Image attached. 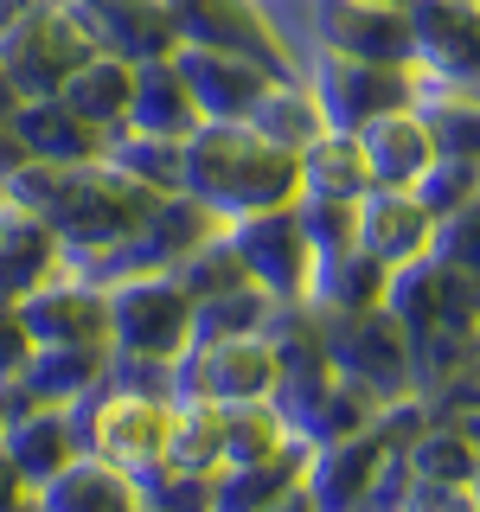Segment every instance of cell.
Returning <instances> with one entry per match:
<instances>
[{"label":"cell","instance_id":"e0dca14e","mask_svg":"<svg viewBox=\"0 0 480 512\" xmlns=\"http://www.w3.org/2000/svg\"><path fill=\"white\" fill-rule=\"evenodd\" d=\"M436 218L423 212L410 186H365L359 192V250L378 256L384 269H404L416 256H429Z\"/></svg>","mask_w":480,"mask_h":512},{"label":"cell","instance_id":"9a60e30c","mask_svg":"<svg viewBox=\"0 0 480 512\" xmlns=\"http://www.w3.org/2000/svg\"><path fill=\"white\" fill-rule=\"evenodd\" d=\"M391 448H404V442H391V429H384L378 416L365 429H352V436H333V442L308 448L301 500H314V506H365V487H372L378 461L391 455Z\"/></svg>","mask_w":480,"mask_h":512},{"label":"cell","instance_id":"6da1fadb","mask_svg":"<svg viewBox=\"0 0 480 512\" xmlns=\"http://www.w3.org/2000/svg\"><path fill=\"white\" fill-rule=\"evenodd\" d=\"M0 199L39 212L58 231L64 263H71V256L116 244L128 224L154 205V192L96 154V160H20L7 173V186H0Z\"/></svg>","mask_w":480,"mask_h":512},{"label":"cell","instance_id":"30bf717a","mask_svg":"<svg viewBox=\"0 0 480 512\" xmlns=\"http://www.w3.org/2000/svg\"><path fill=\"white\" fill-rule=\"evenodd\" d=\"M410 64L448 90H480V0H404Z\"/></svg>","mask_w":480,"mask_h":512},{"label":"cell","instance_id":"5bb4252c","mask_svg":"<svg viewBox=\"0 0 480 512\" xmlns=\"http://www.w3.org/2000/svg\"><path fill=\"white\" fill-rule=\"evenodd\" d=\"M32 346H109V295L71 269H58L52 282H39L20 295Z\"/></svg>","mask_w":480,"mask_h":512},{"label":"cell","instance_id":"4fadbf2b","mask_svg":"<svg viewBox=\"0 0 480 512\" xmlns=\"http://www.w3.org/2000/svg\"><path fill=\"white\" fill-rule=\"evenodd\" d=\"M173 64H180V77H186V90H192V103H199L205 122H244L256 90H263L269 77H282V71H269V64L250 58V52H231V45H192V39L173 45Z\"/></svg>","mask_w":480,"mask_h":512},{"label":"cell","instance_id":"d6986e66","mask_svg":"<svg viewBox=\"0 0 480 512\" xmlns=\"http://www.w3.org/2000/svg\"><path fill=\"white\" fill-rule=\"evenodd\" d=\"M352 135H359V154H365L372 186H416V173H423L429 154H436L429 122L416 116V103L384 109V116H372L365 128H352Z\"/></svg>","mask_w":480,"mask_h":512},{"label":"cell","instance_id":"d590c367","mask_svg":"<svg viewBox=\"0 0 480 512\" xmlns=\"http://www.w3.org/2000/svg\"><path fill=\"white\" fill-rule=\"evenodd\" d=\"M39 7H45V0H0V39H13V32H20Z\"/></svg>","mask_w":480,"mask_h":512},{"label":"cell","instance_id":"d4e9b609","mask_svg":"<svg viewBox=\"0 0 480 512\" xmlns=\"http://www.w3.org/2000/svg\"><path fill=\"white\" fill-rule=\"evenodd\" d=\"M109 372V346H32L26 372H20V391L32 404H84V397L103 384Z\"/></svg>","mask_w":480,"mask_h":512},{"label":"cell","instance_id":"277c9868","mask_svg":"<svg viewBox=\"0 0 480 512\" xmlns=\"http://www.w3.org/2000/svg\"><path fill=\"white\" fill-rule=\"evenodd\" d=\"M320 314V308H314ZM320 340H327V365L333 378L372 391L378 404H397V397L416 391V352L410 333L391 308H340V314H320Z\"/></svg>","mask_w":480,"mask_h":512},{"label":"cell","instance_id":"4316f807","mask_svg":"<svg viewBox=\"0 0 480 512\" xmlns=\"http://www.w3.org/2000/svg\"><path fill=\"white\" fill-rule=\"evenodd\" d=\"M244 122L256 128V135H269L276 148H288V154H301L320 128H327V116H320V103L308 90V77H269V84L256 90V103L244 109Z\"/></svg>","mask_w":480,"mask_h":512},{"label":"cell","instance_id":"7402d4cb","mask_svg":"<svg viewBox=\"0 0 480 512\" xmlns=\"http://www.w3.org/2000/svg\"><path fill=\"white\" fill-rule=\"evenodd\" d=\"M128 96H135V64L116 58V52H90L58 84V103L71 109V116H84L96 135H109V128L128 122Z\"/></svg>","mask_w":480,"mask_h":512},{"label":"cell","instance_id":"9c48e42d","mask_svg":"<svg viewBox=\"0 0 480 512\" xmlns=\"http://www.w3.org/2000/svg\"><path fill=\"white\" fill-rule=\"evenodd\" d=\"M224 244L237 250V263H244V276L256 288H269L276 301H308L314 250H308V237H301L295 205H263V212L224 218Z\"/></svg>","mask_w":480,"mask_h":512},{"label":"cell","instance_id":"ab89813d","mask_svg":"<svg viewBox=\"0 0 480 512\" xmlns=\"http://www.w3.org/2000/svg\"><path fill=\"white\" fill-rule=\"evenodd\" d=\"M45 7H64V0H45Z\"/></svg>","mask_w":480,"mask_h":512},{"label":"cell","instance_id":"cb8c5ba5","mask_svg":"<svg viewBox=\"0 0 480 512\" xmlns=\"http://www.w3.org/2000/svg\"><path fill=\"white\" fill-rule=\"evenodd\" d=\"M7 128L20 135L26 160H96L103 154V135H96L84 116H71L58 96H20V109L7 116Z\"/></svg>","mask_w":480,"mask_h":512},{"label":"cell","instance_id":"ffe728a7","mask_svg":"<svg viewBox=\"0 0 480 512\" xmlns=\"http://www.w3.org/2000/svg\"><path fill=\"white\" fill-rule=\"evenodd\" d=\"M308 448L301 436H288L276 455L263 461H237V468H218L212 474V506L224 512H250V506H282V500H301V474H308Z\"/></svg>","mask_w":480,"mask_h":512},{"label":"cell","instance_id":"74e56055","mask_svg":"<svg viewBox=\"0 0 480 512\" xmlns=\"http://www.w3.org/2000/svg\"><path fill=\"white\" fill-rule=\"evenodd\" d=\"M20 160H26V148H20V135H13V128L0 122V186H7V173L20 167Z\"/></svg>","mask_w":480,"mask_h":512},{"label":"cell","instance_id":"836d02e7","mask_svg":"<svg viewBox=\"0 0 480 512\" xmlns=\"http://www.w3.org/2000/svg\"><path fill=\"white\" fill-rule=\"evenodd\" d=\"M410 192L423 199L429 218H448L455 205H468L480 192V160H468V154H429V167L416 173Z\"/></svg>","mask_w":480,"mask_h":512},{"label":"cell","instance_id":"8d00e7d4","mask_svg":"<svg viewBox=\"0 0 480 512\" xmlns=\"http://www.w3.org/2000/svg\"><path fill=\"white\" fill-rule=\"evenodd\" d=\"M20 500H32V487L20 480V468L7 461V448H0V506H20Z\"/></svg>","mask_w":480,"mask_h":512},{"label":"cell","instance_id":"7c38bea8","mask_svg":"<svg viewBox=\"0 0 480 512\" xmlns=\"http://www.w3.org/2000/svg\"><path fill=\"white\" fill-rule=\"evenodd\" d=\"M167 13H173V32L192 45H231V52L263 58L282 77H301V64L288 58V39L256 0H167Z\"/></svg>","mask_w":480,"mask_h":512},{"label":"cell","instance_id":"f35d334b","mask_svg":"<svg viewBox=\"0 0 480 512\" xmlns=\"http://www.w3.org/2000/svg\"><path fill=\"white\" fill-rule=\"evenodd\" d=\"M20 109V90H13V77H7V64H0V122Z\"/></svg>","mask_w":480,"mask_h":512},{"label":"cell","instance_id":"7a4b0ae2","mask_svg":"<svg viewBox=\"0 0 480 512\" xmlns=\"http://www.w3.org/2000/svg\"><path fill=\"white\" fill-rule=\"evenodd\" d=\"M180 192L212 205L218 218H244L263 205L301 199V154L276 148L250 122H199L180 141Z\"/></svg>","mask_w":480,"mask_h":512},{"label":"cell","instance_id":"60d3db41","mask_svg":"<svg viewBox=\"0 0 480 512\" xmlns=\"http://www.w3.org/2000/svg\"><path fill=\"white\" fill-rule=\"evenodd\" d=\"M397 7H404V0H397Z\"/></svg>","mask_w":480,"mask_h":512},{"label":"cell","instance_id":"52a82bcc","mask_svg":"<svg viewBox=\"0 0 480 512\" xmlns=\"http://www.w3.org/2000/svg\"><path fill=\"white\" fill-rule=\"evenodd\" d=\"M269 384H276V340H269V327L212 333V340H192L173 359V397L250 404V397H269Z\"/></svg>","mask_w":480,"mask_h":512},{"label":"cell","instance_id":"5b68a950","mask_svg":"<svg viewBox=\"0 0 480 512\" xmlns=\"http://www.w3.org/2000/svg\"><path fill=\"white\" fill-rule=\"evenodd\" d=\"M103 295H109V352H128V359H180L192 346V295L167 269L122 276Z\"/></svg>","mask_w":480,"mask_h":512},{"label":"cell","instance_id":"4dcf8cb0","mask_svg":"<svg viewBox=\"0 0 480 512\" xmlns=\"http://www.w3.org/2000/svg\"><path fill=\"white\" fill-rule=\"evenodd\" d=\"M103 160L122 167L128 180H141L148 192H173V186H180V141L141 135V128H109V135H103Z\"/></svg>","mask_w":480,"mask_h":512},{"label":"cell","instance_id":"2e32d148","mask_svg":"<svg viewBox=\"0 0 480 512\" xmlns=\"http://www.w3.org/2000/svg\"><path fill=\"white\" fill-rule=\"evenodd\" d=\"M64 7H71V20L90 32L96 52H116L128 64L160 58V52L180 45L167 0H64Z\"/></svg>","mask_w":480,"mask_h":512},{"label":"cell","instance_id":"44dd1931","mask_svg":"<svg viewBox=\"0 0 480 512\" xmlns=\"http://www.w3.org/2000/svg\"><path fill=\"white\" fill-rule=\"evenodd\" d=\"M199 103H192L180 64H173V52L160 58H141L135 64V96H128V122L122 128H141V135H160V141H186L192 128H199Z\"/></svg>","mask_w":480,"mask_h":512},{"label":"cell","instance_id":"f1b7e54d","mask_svg":"<svg viewBox=\"0 0 480 512\" xmlns=\"http://www.w3.org/2000/svg\"><path fill=\"white\" fill-rule=\"evenodd\" d=\"M416 116L429 122L436 154H468L480 160V90H448L416 71Z\"/></svg>","mask_w":480,"mask_h":512},{"label":"cell","instance_id":"ac0fdd59","mask_svg":"<svg viewBox=\"0 0 480 512\" xmlns=\"http://www.w3.org/2000/svg\"><path fill=\"white\" fill-rule=\"evenodd\" d=\"M58 269H64L58 231H52L39 212H26V205L0 199V295L20 301V295H32L39 282H52Z\"/></svg>","mask_w":480,"mask_h":512},{"label":"cell","instance_id":"8992f818","mask_svg":"<svg viewBox=\"0 0 480 512\" xmlns=\"http://www.w3.org/2000/svg\"><path fill=\"white\" fill-rule=\"evenodd\" d=\"M327 128H365L384 109L416 103V64H384V58H346V52H314L301 64Z\"/></svg>","mask_w":480,"mask_h":512},{"label":"cell","instance_id":"d6a6232c","mask_svg":"<svg viewBox=\"0 0 480 512\" xmlns=\"http://www.w3.org/2000/svg\"><path fill=\"white\" fill-rule=\"evenodd\" d=\"M404 455H410V474H416V480H436V487L468 493V474H474L480 448L461 436V429H423V436H416Z\"/></svg>","mask_w":480,"mask_h":512},{"label":"cell","instance_id":"f546056e","mask_svg":"<svg viewBox=\"0 0 480 512\" xmlns=\"http://www.w3.org/2000/svg\"><path fill=\"white\" fill-rule=\"evenodd\" d=\"M372 186L359 154V135L352 128H320V135L301 148V192H327V199H359Z\"/></svg>","mask_w":480,"mask_h":512},{"label":"cell","instance_id":"484cf974","mask_svg":"<svg viewBox=\"0 0 480 512\" xmlns=\"http://www.w3.org/2000/svg\"><path fill=\"white\" fill-rule=\"evenodd\" d=\"M384 288H391V269L352 244V250H340V256H314V269H308V308H320V314L378 308Z\"/></svg>","mask_w":480,"mask_h":512},{"label":"cell","instance_id":"603a6c76","mask_svg":"<svg viewBox=\"0 0 480 512\" xmlns=\"http://www.w3.org/2000/svg\"><path fill=\"white\" fill-rule=\"evenodd\" d=\"M32 500L52 506V512H116V506H141L135 500V480L122 468H109L103 455H90V448H77L71 461L32 487Z\"/></svg>","mask_w":480,"mask_h":512},{"label":"cell","instance_id":"ba28073f","mask_svg":"<svg viewBox=\"0 0 480 512\" xmlns=\"http://www.w3.org/2000/svg\"><path fill=\"white\" fill-rule=\"evenodd\" d=\"M301 13V52H346L410 64V13L397 0H295Z\"/></svg>","mask_w":480,"mask_h":512},{"label":"cell","instance_id":"3957f363","mask_svg":"<svg viewBox=\"0 0 480 512\" xmlns=\"http://www.w3.org/2000/svg\"><path fill=\"white\" fill-rule=\"evenodd\" d=\"M77 416V442L90 455H103L109 468H122L128 480L167 468V429H173V397L135 391V384L103 378L84 404H71Z\"/></svg>","mask_w":480,"mask_h":512},{"label":"cell","instance_id":"b9f144b4","mask_svg":"<svg viewBox=\"0 0 480 512\" xmlns=\"http://www.w3.org/2000/svg\"><path fill=\"white\" fill-rule=\"evenodd\" d=\"M474 199H480V192H474Z\"/></svg>","mask_w":480,"mask_h":512},{"label":"cell","instance_id":"8fae6325","mask_svg":"<svg viewBox=\"0 0 480 512\" xmlns=\"http://www.w3.org/2000/svg\"><path fill=\"white\" fill-rule=\"evenodd\" d=\"M90 52L96 45H90V32L71 20V7H39L13 39H0V64H7V77H13L20 96H58V84Z\"/></svg>","mask_w":480,"mask_h":512},{"label":"cell","instance_id":"e575fe53","mask_svg":"<svg viewBox=\"0 0 480 512\" xmlns=\"http://www.w3.org/2000/svg\"><path fill=\"white\" fill-rule=\"evenodd\" d=\"M26 359H32L26 314H20V301H7V295H0V391H7V384H20Z\"/></svg>","mask_w":480,"mask_h":512},{"label":"cell","instance_id":"83f0119b","mask_svg":"<svg viewBox=\"0 0 480 512\" xmlns=\"http://www.w3.org/2000/svg\"><path fill=\"white\" fill-rule=\"evenodd\" d=\"M167 468L205 474V480L224 468V404H218V397H173Z\"/></svg>","mask_w":480,"mask_h":512},{"label":"cell","instance_id":"1f68e13d","mask_svg":"<svg viewBox=\"0 0 480 512\" xmlns=\"http://www.w3.org/2000/svg\"><path fill=\"white\" fill-rule=\"evenodd\" d=\"M288 436H295V429L282 423V410L269 404V397H250V404H224V468L276 455Z\"/></svg>","mask_w":480,"mask_h":512}]
</instances>
